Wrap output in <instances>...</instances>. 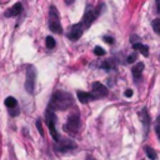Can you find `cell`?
I'll return each mask as SVG.
<instances>
[{
  "instance_id": "3",
  "label": "cell",
  "mask_w": 160,
  "mask_h": 160,
  "mask_svg": "<svg viewBox=\"0 0 160 160\" xmlns=\"http://www.w3.org/2000/svg\"><path fill=\"white\" fill-rule=\"evenodd\" d=\"M45 122H46V125H48V128H49V131H50V135L52 136V139L58 142L60 139H59V134H58V131H56V129H55V122H56V116H55V112H54V110H51V109H46V114H45Z\"/></svg>"
},
{
  "instance_id": "4",
  "label": "cell",
  "mask_w": 160,
  "mask_h": 160,
  "mask_svg": "<svg viewBox=\"0 0 160 160\" xmlns=\"http://www.w3.org/2000/svg\"><path fill=\"white\" fill-rule=\"evenodd\" d=\"M101 6H102V5H100V8H99V9H94L92 6H88V9L85 10L84 16H82V19H81V21H80L85 30H86V29L92 24V21L98 18V15L100 14Z\"/></svg>"
},
{
  "instance_id": "14",
  "label": "cell",
  "mask_w": 160,
  "mask_h": 160,
  "mask_svg": "<svg viewBox=\"0 0 160 160\" xmlns=\"http://www.w3.org/2000/svg\"><path fill=\"white\" fill-rule=\"evenodd\" d=\"M132 49L134 50H139L144 56H149V48L141 42H134L132 44Z\"/></svg>"
},
{
  "instance_id": "18",
  "label": "cell",
  "mask_w": 160,
  "mask_h": 160,
  "mask_svg": "<svg viewBox=\"0 0 160 160\" xmlns=\"http://www.w3.org/2000/svg\"><path fill=\"white\" fill-rule=\"evenodd\" d=\"M101 68L105 69V70H112V69H115V64H114L112 60H106L101 64Z\"/></svg>"
},
{
  "instance_id": "13",
  "label": "cell",
  "mask_w": 160,
  "mask_h": 160,
  "mask_svg": "<svg viewBox=\"0 0 160 160\" xmlns=\"http://www.w3.org/2000/svg\"><path fill=\"white\" fill-rule=\"evenodd\" d=\"M142 70H144V64H142V62H138V64L131 69V72H132L134 79H140V78H141V74H142Z\"/></svg>"
},
{
  "instance_id": "15",
  "label": "cell",
  "mask_w": 160,
  "mask_h": 160,
  "mask_svg": "<svg viewBox=\"0 0 160 160\" xmlns=\"http://www.w3.org/2000/svg\"><path fill=\"white\" fill-rule=\"evenodd\" d=\"M144 150H145V154L148 155V158H149L150 160H156L158 154H156V151H155L152 148H150V146H145Z\"/></svg>"
},
{
  "instance_id": "6",
  "label": "cell",
  "mask_w": 160,
  "mask_h": 160,
  "mask_svg": "<svg viewBox=\"0 0 160 160\" xmlns=\"http://www.w3.org/2000/svg\"><path fill=\"white\" fill-rule=\"evenodd\" d=\"M35 78H36V71L32 66H29L26 70V80H25V90L29 94L34 92V86H35Z\"/></svg>"
},
{
  "instance_id": "26",
  "label": "cell",
  "mask_w": 160,
  "mask_h": 160,
  "mask_svg": "<svg viewBox=\"0 0 160 160\" xmlns=\"http://www.w3.org/2000/svg\"><path fill=\"white\" fill-rule=\"evenodd\" d=\"M155 6H156V11L160 12V0H155Z\"/></svg>"
},
{
  "instance_id": "11",
  "label": "cell",
  "mask_w": 160,
  "mask_h": 160,
  "mask_svg": "<svg viewBox=\"0 0 160 160\" xmlns=\"http://www.w3.org/2000/svg\"><path fill=\"white\" fill-rule=\"evenodd\" d=\"M140 119L142 121V125H144V129H145V135H146L148 130H149V126H150V116H149L146 109H142L140 111Z\"/></svg>"
},
{
  "instance_id": "8",
  "label": "cell",
  "mask_w": 160,
  "mask_h": 160,
  "mask_svg": "<svg viewBox=\"0 0 160 160\" xmlns=\"http://www.w3.org/2000/svg\"><path fill=\"white\" fill-rule=\"evenodd\" d=\"M91 94L94 96V99H101L104 96L108 95V89L99 81H95L92 84V90H91Z\"/></svg>"
},
{
  "instance_id": "7",
  "label": "cell",
  "mask_w": 160,
  "mask_h": 160,
  "mask_svg": "<svg viewBox=\"0 0 160 160\" xmlns=\"http://www.w3.org/2000/svg\"><path fill=\"white\" fill-rule=\"evenodd\" d=\"M84 30H85V29H84V26L81 25V22H78V24H75V25H72V26L70 28V30H69V32H68V38H69L71 41H76V40H79V39L81 38Z\"/></svg>"
},
{
  "instance_id": "27",
  "label": "cell",
  "mask_w": 160,
  "mask_h": 160,
  "mask_svg": "<svg viewBox=\"0 0 160 160\" xmlns=\"http://www.w3.org/2000/svg\"><path fill=\"white\" fill-rule=\"evenodd\" d=\"M64 1H65V4H68V5H71V4H72L75 0H64Z\"/></svg>"
},
{
  "instance_id": "21",
  "label": "cell",
  "mask_w": 160,
  "mask_h": 160,
  "mask_svg": "<svg viewBox=\"0 0 160 160\" xmlns=\"http://www.w3.org/2000/svg\"><path fill=\"white\" fill-rule=\"evenodd\" d=\"M155 132H156V135H158V138H159V140H160V115L158 116V119H156V124H155Z\"/></svg>"
},
{
  "instance_id": "28",
  "label": "cell",
  "mask_w": 160,
  "mask_h": 160,
  "mask_svg": "<svg viewBox=\"0 0 160 160\" xmlns=\"http://www.w3.org/2000/svg\"><path fill=\"white\" fill-rule=\"evenodd\" d=\"M88 160H95V159H92V158H90V156H89V158H88Z\"/></svg>"
},
{
  "instance_id": "20",
  "label": "cell",
  "mask_w": 160,
  "mask_h": 160,
  "mask_svg": "<svg viewBox=\"0 0 160 160\" xmlns=\"http://www.w3.org/2000/svg\"><path fill=\"white\" fill-rule=\"evenodd\" d=\"M94 54L98 55V56H102V55H105V50L100 46H95L94 48Z\"/></svg>"
},
{
  "instance_id": "16",
  "label": "cell",
  "mask_w": 160,
  "mask_h": 160,
  "mask_svg": "<svg viewBox=\"0 0 160 160\" xmlns=\"http://www.w3.org/2000/svg\"><path fill=\"white\" fill-rule=\"evenodd\" d=\"M4 104H5V106H8L9 109L18 106V101H16V99L12 98V96H8V98L5 99V101H4Z\"/></svg>"
},
{
  "instance_id": "17",
  "label": "cell",
  "mask_w": 160,
  "mask_h": 160,
  "mask_svg": "<svg viewBox=\"0 0 160 160\" xmlns=\"http://www.w3.org/2000/svg\"><path fill=\"white\" fill-rule=\"evenodd\" d=\"M45 44H46V48H48V49H54L55 45H56L55 39H54L52 36H46V39H45Z\"/></svg>"
},
{
  "instance_id": "10",
  "label": "cell",
  "mask_w": 160,
  "mask_h": 160,
  "mask_svg": "<svg viewBox=\"0 0 160 160\" xmlns=\"http://www.w3.org/2000/svg\"><path fill=\"white\" fill-rule=\"evenodd\" d=\"M22 12V5L20 2H16L15 5H12L10 9H8L5 11V16L6 18H12V16H18Z\"/></svg>"
},
{
  "instance_id": "25",
  "label": "cell",
  "mask_w": 160,
  "mask_h": 160,
  "mask_svg": "<svg viewBox=\"0 0 160 160\" xmlns=\"http://www.w3.org/2000/svg\"><path fill=\"white\" fill-rule=\"evenodd\" d=\"M125 96H126V98L132 96V90H131V89H128V90L125 91Z\"/></svg>"
},
{
  "instance_id": "23",
  "label": "cell",
  "mask_w": 160,
  "mask_h": 160,
  "mask_svg": "<svg viewBox=\"0 0 160 160\" xmlns=\"http://www.w3.org/2000/svg\"><path fill=\"white\" fill-rule=\"evenodd\" d=\"M36 126H38V130H39L40 135H41V136H44V131H42V128H41V121H40V120H38V121H36Z\"/></svg>"
},
{
  "instance_id": "2",
  "label": "cell",
  "mask_w": 160,
  "mask_h": 160,
  "mask_svg": "<svg viewBox=\"0 0 160 160\" xmlns=\"http://www.w3.org/2000/svg\"><path fill=\"white\" fill-rule=\"evenodd\" d=\"M49 29L55 34H62V26L60 22L59 11L54 5H51L49 10Z\"/></svg>"
},
{
  "instance_id": "22",
  "label": "cell",
  "mask_w": 160,
  "mask_h": 160,
  "mask_svg": "<svg viewBox=\"0 0 160 160\" xmlns=\"http://www.w3.org/2000/svg\"><path fill=\"white\" fill-rule=\"evenodd\" d=\"M135 60H136V54H131V55H129V56H128V59H126V61H128L129 64L134 62Z\"/></svg>"
},
{
  "instance_id": "12",
  "label": "cell",
  "mask_w": 160,
  "mask_h": 160,
  "mask_svg": "<svg viewBox=\"0 0 160 160\" xmlns=\"http://www.w3.org/2000/svg\"><path fill=\"white\" fill-rule=\"evenodd\" d=\"M76 95H78V99L80 100V102H84V104H85V102H89V101H91V100H95L91 92L78 91V92H76Z\"/></svg>"
},
{
  "instance_id": "1",
  "label": "cell",
  "mask_w": 160,
  "mask_h": 160,
  "mask_svg": "<svg viewBox=\"0 0 160 160\" xmlns=\"http://www.w3.org/2000/svg\"><path fill=\"white\" fill-rule=\"evenodd\" d=\"M74 105V98L71 94L66 92V91H61L58 90L52 94L50 101H49V109L51 110H65L69 109L70 106Z\"/></svg>"
},
{
  "instance_id": "19",
  "label": "cell",
  "mask_w": 160,
  "mask_h": 160,
  "mask_svg": "<svg viewBox=\"0 0 160 160\" xmlns=\"http://www.w3.org/2000/svg\"><path fill=\"white\" fill-rule=\"evenodd\" d=\"M151 25H152L154 31H155L156 34H159V35H160V19H155V20H152Z\"/></svg>"
},
{
  "instance_id": "5",
  "label": "cell",
  "mask_w": 160,
  "mask_h": 160,
  "mask_svg": "<svg viewBox=\"0 0 160 160\" xmlns=\"http://www.w3.org/2000/svg\"><path fill=\"white\" fill-rule=\"evenodd\" d=\"M79 126H80V115L79 112H72L68 118V121L64 125V130L70 135H75L78 132Z\"/></svg>"
},
{
  "instance_id": "24",
  "label": "cell",
  "mask_w": 160,
  "mask_h": 160,
  "mask_svg": "<svg viewBox=\"0 0 160 160\" xmlns=\"http://www.w3.org/2000/svg\"><path fill=\"white\" fill-rule=\"evenodd\" d=\"M102 40H104L105 42H108V44H112V42H114V39H112L111 36H104Z\"/></svg>"
},
{
  "instance_id": "9",
  "label": "cell",
  "mask_w": 160,
  "mask_h": 160,
  "mask_svg": "<svg viewBox=\"0 0 160 160\" xmlns=\"http://www.w3.org/2000/svg\"><path fill=\"white\" fill-rule=\"evenodd\" d=\"M55 150L58 151H66V150H71V149H75L76 148V144L70 140V139H64V140H59L58 144L54 146Z\"/></svg>"
}]
</instances>
